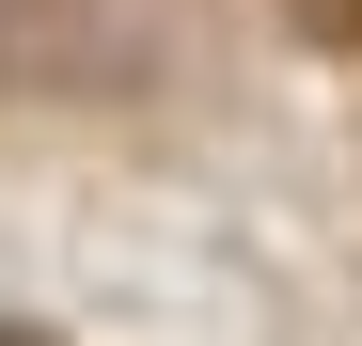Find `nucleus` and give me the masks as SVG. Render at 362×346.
Instances as JSON below:
<instances>
[{"instance_id":"nucleus-1","label":"nucleus","mask_w":362,"mask_h":346,"mask_svg":"<svg viewBox=\"0 0 362 346\" xmlns=\"http://www.w3.org/2000/svg\"><path fill=\"white\" fill-rule=\"evenodd\" d=\"M284 16L315 32V47H362V0H284Z\"/></svg>"},{"instance_id":"nucleus-2","label":"nucleus","mask_w":362,"mask_h":346,"mask_svg":"<svg viewBox=\"0 0 362 346\" xmlns=\"http://www.w3.org/2000/svg\"><path fill=\"white\" fill-rule=\"evenodd\" d=\"M0 346H32V330H0Z\"/></svg>"}]
</instances>
